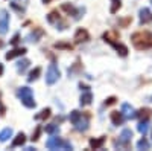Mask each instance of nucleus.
Returning a JSON list of instances; mask_svg holds the SVG:
<instances>
[{
  "label": "nucleus",
  "instance_id": "nucleus-19",
  "mask_svg": "<svg viewBox=\"0 0 152 151\" xmlns=\"http://www.w3.org/2000/svg\"><path fill=\"white\" fill-rule=\"evenodd\" d=\"M29 64H31L29 60H26V58H24V60H20V61L17 63V70H18L20 73H24V72H26V69L29 67Z\"/></svg>",
  "mask_w": 152,
  "mask_h": 151
},
{
  "label": "nucleus",
  "instance_id": "nucleus-7",
  "mask_svg": "<svg viewBox=\"0 0 152 151\" xmlns=\"http://www.w3.org/2000/svg\"><path fill=\"white\" fill-rule=\"evenodd\" d=\"M122 115H123V118L125 119H134V118H137V113H135V110L129 105V104H122Z\"/></svg>",
  "mask_w": 152,
  "mask_h": 151
},
{
  "label": "nucleus",
  "instance_id": "nucleus-32",
  "mask_svg": "<svg viewBox=\"0 0 152 151\" xmlns=\"http://www.w3.org/2000/svg\"><path fill=\"white\" fill-rule=\"evenodd\" d=\"M116 98H114V96H111V98H108L107 101H105V105H113V104H116Z\"/></svg>",
  "mask_w": 152,
  "mask_h": 151
},
{
  "label": "nucleus",
  "instance_id": "nucleus-23",
  "mask_svg": "<svg viewBox=\"0 0 152 151\" xmlns=\"http://www.w3.org/2000/svg\"><path fill=\"white\" fill-rule=\"evenodd\" d=\"M11 136H12V128H5L3 131H0V142H6Z\"/></svg>",
  "mask_w": 152,
  "mask_h": 151
},
{
  "label": "nucleus",
  "instance_id": "nucleus-31",
  "mask_svg": "<svg viewBox=\"0 0 152 151\" xmlns=\"http://www.w3.org/2000/svg\"><path fill=\"white\" fill-rule=\"evenodd\" d=\"M40 133H41V127H37V130H35V133L32 134V142H37L38 141V137H40Z\"/></svg>",
  "mask_w": 152,
  "mask_h": 151
},
{
  "label": "nucleus",
  "instance_id": "nucleus-12",
  "mask_svg": "<svg viewBox=\"0 0 152 151\" xmlns=\"http://www.w3.org/2000/svg\"><path fill=\"white\" fill-rule=\"evenodd\" d=\"M75 127H76V130H78V131H85L88 128V115L81 116V119L75 124Z\"/></svg>",
  "mask_w": 152,
  "mask_h": 151
},
{
  "label": "nucleus",
  "instance_id": "nucleus-11",
  "mask_svg": "<svg viewBox=\"0 0 152 151\" xmlns=\"http://www.w3.org/2000/svg\"><path fill=\"white\" fill-rule=\"evenodd\" d=\"M151 21H152V12L148 8H142L140 9V23L146 24V23H151Z\"/></svg>",
  "mask_w": 152,
  "mask_h": 151
},
{
  "label": "nucleus",
  "instance_id": "nucleus-18",
  "mask_svg": "<svg viewBox=\"0 0 152 151\" xmlns=\"http://www.w3.org/2000/svg\"><path fill=\"white\" fill-rule=\"evenodd\" d=\"M105 144V137H99V139H90V147L93 150H99V148H102Z\"/></svg>",
  "mask_w": 152,
  "mask_h": 151
},
{
  "label": "nucleus",
  "instance_id": "nucleus-25",
  "mask_svg": "<svg viewBox=\"0 0 152 151\" xmlns=\"http://www.w3.org/2000/svg\"><path fill=\"white\" fill-rule=\"evenodd\" d=\"M117 38H119L117 32H105V34H104V40L108 41V43H111V41H114V40H117Z\"/></svg>",
  "mask_w": 152,
  "mask_h": 151
},
{
  "label": "nucleus",
  "instance_id": "nucleus-27",
  "mask_svg": "<svg viewBox=\"0 0 152 151\" xmlns=\"http://www.w3.org/2000/svg\"><path fill=\"white\" fill-rule=\"evenodd\" d=\"M111 14H114V12H117L119 9H120V6H122V0H111Z\"/></svg>",
  "mask_w": 152,
  "mask_h": 151
},
{
  "label": "nucleus",
  "instance_id": "nucleus-29",
  "mask_svg": "<svg viewBox=\"0 0 152 151\" xmlns=\"http://www.w3.org/2000/svg\"><path fill=\"white\" fill-rule=\"evenodd\" d=\"M137 116H138V118H142V119H148V118L151 116V110H148V108H142L140 111L137 113Z\"/></svg>",
  "mask_w": 152,
  "mask_h": 151
},
{
  "label": "nucleus",
  "instance_id": "nucleus-10",
  "mask_svg": "<svg viewBox=\"0 0 152 151\" xmlns=\"http://www.w3.org/2000/svg\"><path fill=\"white\" fill-rule=\"evenodd\" d=\"M24 54H26V49H24V47H15V49L9 50V52L5 55V58H6V60H14V58H17V57L24 55Z\"/></svg>",
  "mask_w": 152,
  "mask_h": 151
},
{
  "label": "nucleus",
  "instance_id": "nucleus-28",
  "mask_svg": "<svg viewBox=\"0 0 152 151\" xmlns=\"http://www.w3.org/2000/svg\"><path fill=\"white\" fill-rule=\"evenodd\" d=\"M137 148L138 150H149V142L143 137V139H140V141L137 142Z\"/></svg>",
  "mask_w": 152,
  "mask_h": 151
},
{
  "label": "nucleus",
  "instance_id": "nucleus-4",
  "mask_svg": "<svg viewBox=\"0 0 152 151\" xmlns=\"http://www.w3.org/2000/svg\"><path fill=\"white\" fill-rule=\"evenodd\" d=\"M131 139H132V131H131L129 128H125V130L120 133L119 141L114 142V145H116V147H123V148H129Z\"/></svg>",
  "mask_w": 152,
  "mask_h": 151
},
{
  "label": "nucleus",
  "instance_id": "nucleus-17",
  "mask_svg": "<svg viewBox=\"0 0 152 151\" xmlns=\"http://www.w3.org/2000/svg\"><path fill=\"white\" fill-rule=\"evenodd\" d=\"M24 142H26V136H24L23 133H18L17 137L14 141H12V148H15V147H21L24 145Z\"/></svg>",
  "mask_w": 152,
  "mask_h": 151
},
{
  "label": "nucleus",
  "instance_id": "nucleus-21",
  "mask_svg": "<svg viewBox=\"0 0 152 151\" xmlns=\"http://www.w3.org/2000/svg\"><path fill=\"white\" fill-rule=\"evenodd\" d=\"M137 130L145 136V134L148 133V130H149V122H148V119H143L140 124H138V125H137Z\"/></svg>",
  "mask_w": 152,
  "mask_h": 151
},
{
  "label": "nucleus",
  "instance_id": "nucleus-6",
  "mask_svg": "<svg viewBox=\"0 0 152 151\" xmlns=\"http://www.w3.org/2000/svg\"><path fill=\"white\" fill-rule=\"evenodd\" d=\"M8 24H9V14L6 9L0 11V35H5L8 32Z\"/></svg>",
  "mask_w": 152,
  "mask_h": 151
},
{
  "label": "nucleus",
  "instance_id": "nucleus-14",
  "mask_svg": "<svg viewBox=\"0 0 152 151\" xmlns=\"http://www.w3.org/2000/svg\"><path fill=\"white\" fill-rule=\"evenodd\" d=\"M91 99H93V95H91V92H85V93H82L81 95V99H79V104L81 105H90L91 104Z\"/></svg>",
  "mask_w": 152,
  "mask_h": 151
},
{
  "label": "nucleus",
  "instance_id": "nucleus-2",
  "mask_svg": "<svg viewBox=\"0 0 152 151\" xmlns=\"http://www.w3.org/2000/svg\"><path fill=\"white\" fill-rule=\"evenodd\" d=\"M17 95H18V98H20V101H21V104H23L24 107L34 108V107L37 105L35 99H34V93H32V90L29 89V87H20L18 92H17Z\"/></svg>",
  "mask_w": 152,
  "mask_h": 151
},
{
  "label": "nucleus",
  "instance_id": "nucleus-16",
  "mask_svg": "<svg viewBox=\"0 0 152 151\" xmlns=\"http://www.w3.org/2000/svg\"><path fill=\"white\" fill-rule=\"evenodd\" d=\"M47 21L50 24H56L58 21H61V15H59V12L58 11H52L50 14L47 15Z\"/></svg>",
  "mask_w": 152,
  "mask_h": 151
},
{
  "label": "nucleus",
  "instance_id": "nucleus-24",
  "mask_svg": "<svg viewBox=\"0 0 152 151\" xmlns=\"http://www.w3.org/2000/svg\"><path fill=\"white\" fill-rule=\"evenodd\" d=\"M50 116V108H44V110H41L38 115H35V119L37 121H43V119H46V118H49Z\"/></svg>",
  "mask_w": 152,
  "mask_h": 151
},
{
  "label": "nucleus",
  "instance_id": "nucleus-35",
  "mask_svg": "<svg viewBox=\"0 0 152 151\" xmlns=\"http://www.w3.org/2000/svg\"><path fill=\"white\" fill-rule=\"evenodd\" d=\"M2 73H3V64L0 63V75H2Z\"/></svg>",
  "mask_w": 152,
  "mask_h": 151
},
{
  "label": "nucleus",
  "instance_id": "nucleus-8",
  "mask_svg": "<svg viewBox=\"0 0 152 151\" xmlns=\"http://www.w3.org/2000/svg\"><path fill=\"white\" fill-rule=\"evenodd\" d=\"M43 35H44V31H43L41 28H34V31L26 37V40H28L29 43H37V41L43 37Z\"/></svg>",
  "mask_w": 152,
  "mask_h": 151
},
{
  "label": "nucleus",
  "instance_id": "nucleus-15",
  "mask_svg": "<svg viewBox=\"0 0 152 151\" xmlns=\"http://www.w3.org/2000/svg\"><path fill=\"white\" fill-rule=\"evenodd\" d=\"M111 121L114 125H120L123 122V115L122 111H111Z\"/></svg>",
  "mask_w": 152,
  "mask_h": 151
},
{
  "label": "nucleus",
  "instance_id": "nucleus-1",
  "mask_svg": "<svg viewBox=\"0 0 152 151\" xmlns=\"http://www.w3.org/2000/svg\"><path fill=\"white\" fill-rule=\"evenodd\" d=\"M131 40H132V44H134L138 50H145V49L152 47V35H151L149 32H146V31L132 34Z\"/></svg>",
  "mask_w": 152,
  "mask_h": 151
},
{
  "label": "nucleus",
  "instance_id": "nucleus-22",
  "mask_svg": "<svg viewBox=\"0 0 152 151\" xmlns=\"http://www.w3.org/2000/svg\"><path fill=\"white\" fill-rule=\"evenodd\" d=\"M46 133L50 134V136H55V134L59 133V127L55 124H49V125H46Z\"/></svg>",
  "mask_w": 152,
  "mask_h": 151
},
{
  "label": "nucleus",
  "instance_id": "nucleus-3",
  "mask_svg": "<svg viewBox=\"0 0 152 151\" xmlns=\"http://www.w3.org/2000/svg\"><path fill=\"white\" fill-rule=\"evenodd\" d=\"M46 147L49 150H72V144L61 139V137H50V139L46 142Z\"/></svg>",
  "mask_w": 152,
  "mask_h": 151
},
{
  "label": "nucleus",
  "instance_id": "nucleus-5",
  "mask_svg": "<svg viewBox=\"0 0 152 151\" xmlns=\"http://www.w3.org/2000/svg\"><path fill=\"white\" fill-rule=\"evenodd\" d=\"M58 78H59V69L55 64H50L47 69V73H46V82L49 85H52L58 81Z\"/></svg>",
  "mask_w": 152,
  "mask_h": 151
},
{
  "label": "nucleus",
  "instance_id": "nucleus-9",
  "mask_svg": "<svg viewBox=\"0 0 152 151\" xmlns=\"http://www.w3.org/2000/svg\"><path fill=\"white\" fill-rule=\"evenodd\" d=\"M88 40H90V35H88V32L85 29L81 28V29L76 31V34H75V41L76 43H85Z\"/></svg>",
  "mask_w": 152,
  "mask_h": 151
},
{
  "label": "nucleus",
  "instance_id": "nucleus-36",
  "mask_svg": "<svg viewBox=\"0 0 152 151\" xmlns=\"http://www.w3.org/2000/svg\"><path fill=\"white\" fill-rule=\"evenodd\" d=\"M43 2H44V3H49V2H50V0H43Z\"/></svg>",
  "mask_w": 152,
  "mask_h": 151
},
{
  "label": "nucleus",
  "instance_id": "nucleus-13",
  "mask_svg": "<svg viewBox=\"0 0 152 151\" xmlns=\"http://www.w3.org/2000/svg\"><path fill=\"white\" fill-rule=\"evenodd\" d=\"M111 46L117 50V54H119V55H122V57H126V55H128V47H126L125 44H122V43H116V41H111Z\"/></svg>",
  "mask_w": 152,
  "mask_h": 151
},
{
  "label": "nucleus",
  "instance_id": "nucleus-33",
  "mask_svg": "<svg viewBox=\"0 0 152 151\" xmlns=\"http://www.w3.org/2000/svg\"><path fill=\"white\" fill-rule=\"evenodd\" d=\"M11 6H12V8H14L15 11H18V12H20V14H21V12H24V9H23V8H20V6L17 5V2H12V3H11Z\"/></svg>",
  "mask_w": 152,
  "mask_h": 151
},
{
  "label": "nucleus",
  "instance_id": "nucleus-37",
  "mask_svg": "<svg viewBox=\"0 0 152 151\" xmlns=\"http://www.w3.org/2000/svg\"><path fill=\"white\" fill-rule=\"evenodd\" d=\"M2 46H3V41H2V40H0V47H2Z\"/></svg>",
  "mask_w": 152,
  "mask_h": 151
},
{
  "label": "nucleus",
  "instance_id": "nucleus-38",
  "mask_svg": "<svg viewBox=\"0 0 152 151\" xmlns=\"http://www.w3.org/2000/svg\"><path fill=\"white\" fill-rule=\"evenodd\" d=\"M151 3H152V0H151Z\"/></svg>",
  "mask_w": 152,
  "mask_h": 151
},
{
  "label": "nucleus",
  "instance_id": "nucleus-30",
  "mask_svg": "<svg viewBox=\"0 0 152 151\" xmlns=\"http://www.w3.org/2000/svg\"><path fill=\"white\" fill-rule=\"evenodd\" d=\"M55 47L56 49H67V50H72L73 46L70 43H55Z\"/></svg>",
  "mask_w": 152,
  "mask_h": 151
},
{
  "label": "nucleus",
  "instance_id": "nucleus-20",
  "mask_svg": "<svg viewBox=\"0 0 152 151\" xmlns=\"http://www.w3.org/2000/svg\"><path fill=\"white\" fill-rule=\"evenodd\" d=\"M41 75V67H35L31 73H29V77H28V81L29 82H34L35 80H38V77Z\"/></svg>",
  "mask_w": 152,
  "mask_h": 151
},
{
  "label": "nucleus",
  "instance_id": "nucleus-26",
  "mask_svg": "<svg viewBox=\"0 0 152 151\" xmlns=\"http://www.w3.org/2000/svg\"><path fill=\"white\" fill-rule=\"evenodd\" d=\"M81 116H82V113H79L78 110H73V111L70 113V122L75 125L76 122H78V121L81 119Z\"/></svg>",
  "mask_w": 152,
  "mask_h": 151
},
{
  "label": "nucleus",
  "instance_id": "nucleus-34",
  "mask_svg": "<svg viewBox=\"0 0 152 151\" xmlns=\"http://www.w3.org/2000/svg\"><path fill=\"white\" fill-rule=\"evenodd\" d=\"M18 41H20V35H18V34H15V35H14V38H12V40H11V43H12V44H14V46H15V44H17Z\"/></svg>",
  "mask_w": 152,
  "mask_h": 151
}]
</instances>
